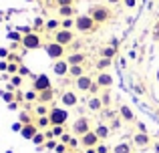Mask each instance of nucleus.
I'll use <instances>...</instances> for the list:
<instances>
[{"instance_id": "62", "label": "nucleus", "mask_w": 159, "mask_h": 153, "mask_svg": "<svg viewBox=\"0 0 159 153\" xmlns=\"http://www.w3.org/2000/svg\"><path fill=\"white\" fill-rule=\"evenodd\" d=\"M157 83H159V71H157Z\"/></svg>"}, {"instance_id": "4", "label": "nucleus", "mask_w": 159, "mask_h": 153, "mask_svg": "<svg viewBox=\"0 0 159 153\" xmlns=\"http://www.w3.org/2000/svg\"><path fill=\"white\" fill-rule=\"evenodd\" d=\"M48 119H51V127L52 125H66L69 121V111L65 107H52L51 113H48Z\"/></svg>"}, {"instance_id": "13", "label": "nucleus", "mask_w": 159, "mask_h": 153, "mask_svg": "<svg viewBox=\"0 0 159 153\" xmlns=\"http://www.w3.org/2000/svg\"><path fill=\"white\" fill-rule=\"evenodd\" d=\"M69 69H70V65L66 63V59H61V61H54L52 63V73L57 77H66L69 75Z\"/></svg>"}, {"instance_id": "48", "label": "nucleus", "mask_w": 159, "mask_h": 153, "mask_svg": "<svg viewBox=\"0 0 159 153\" xmlns=\"http://www.w3.org/2000/svg\"><path fill=\"white\" fill-rule=\"evenodd\" d=\"M97 153H109V145H105V143H99V145H97Z\"/></svg>"}, {"instance_id": "7", "label": "nucleus", "mask_w": 159, "mask_h": 153, "mask_svg": "<svg viewBox=\"0 0 159 153\" xmlns=\"http://www.w3.org/2000/svg\"><path fill=\"white\" fill-rule=\"evenodd\" d=\"M32 85H30V89L32 91H36V93H40V91H47V89H52V85H51V79H48V75H32Z\"/></svg>"}, {"instance_id": "18", "label": "nucleus", "mask_w": 159, "mask_h": 153, "mask_svg": "<svg viewBox=\"0 0 159 153\" xmlns=\"http://www.w3.org/2000/svg\"><path fill=\"white\" fill-rule=\"evenodd\" d=\"M85 61H87V55L85 52H70L69 56H66V63L69 65H85Z\"/></svg>"}, {"instance_id": "47", "label": "nucleus", "mask_w": 159, "mask_h": 153, "mask_svg": "<svg viewBox=\"0 0 159 153\" xmlns=\"http://www.w3.org/2000/svg\"><path fill=\"white\" fill-rule=\"evenodd\" d=\"M101 113H103V115H105V117H107V119H113V117H117V115H115V113H113V111H111V109H109V107H105V109H103V111H101Z\"/></svg>"}, {"instance_id": "9", "label": "nucleus", "mask_w": 159, "mask_h": 153, "mask_svg": "<svg viewBox=\"0 0 159 153\" xmlns=\"http://www.w3.org/2000/svg\"><path fill=\"white\" fill-rule=\"evenodd\" d=\"M77 105H79V95L75 91H62L61 93V107L70 109V107H77Z\"/></svg>"}, {"instance_id": "20", "label": "nucleus", "mask_w": 159, "mask_h": 153, "mask_svg": "<svg viewBox=\"0 0 159 153\" xmlns=\"http://www.w3.org/2000/svg\"><path fill=\"white\" fill-rule=\"evenodd\" d=\"M111 67H113V59H103V56H99V61L95 63L97 73H105V71H109Z\"/></svg>"}, {"instance_id": "12", "label": "nucleus", "mask_w": 159, "mask_h": 153, "mask_svg": "<svg viewBox=\"0 0 159 153\" xmlns=\"http://www.w3.org/2000/svg\"><path fill=\"white\" fill-rule=\"evenodd\" d=\"M95 83H97L101 89H111L113 83H115V79H113V75L109 71L105 73H97V77H95Z\"/></svg>"}, {"instance_id": "58", "label": "nucleus", "mask_w": 159, "mask_h": 153, "mask_svg": "<svg viewBox=\"0 0 159 153\" xmlns=\"http://www.w3.org/2000/svg\"><path fill=\"white\" fill-rule=\"evenodd\" d=\"M34 28H44V22H43V18H36V20H34Z\"/></svg>"}, {"instance_id": "31", "label": "nucleus", "mask_w": 159, "mask_h": 153, "mask_svg": "<svg viewBox=\"0 0 159 153\" xmlns=\"http://www.w3.org/2000/svg\"><path fill=\"white\" fill-rule=\"evenodd\" d=\"M14 93H16V91H14ZM14 93H10V91H4L0 97H2V101L6 103V105H10V103H14V101H16V95H14Z\"/></svg>"}, {"instance_id": "6", "label": "nucleus", "mask_w": 159, "mask_h": 153, "mask_svg": "<svg viewBox=\"0 0 159 153\" xmlns=\"http://www.w3.org/2000/svg\"><path fill=\"white\" fill-rule=\"evenodd\" d=\"M89 131H93V129H91V121L87 117H79L73 123V127H70V135H75V137H83Z\"/></svg>"}, {"instance_id": "43", "label": "nucleus", "mask_w": 159, "mask_h": 153, "mask_svg": "<svg viewBox=\"0 0 159 153\" xmlns=\"http://www.w3.org/2000/svg\"><path fill=\"white\" fill-rule=\"evenodd\" d=\"M99 91H101V87H99L97 83H93V85H91V89H89V97H93V95H99Z\"/></svg>"}, {"instance_id": "46", "label": "nucleus", "mask_w": 159, "mask_h": 153, "mask_svg": "<svg viewBox=\"0 0 159 153\" xmlns=\"http://www.w3.org/2000/svg\"><path fill=\"white\" fill-rule=\"evenodd\" d=\"M54 151H57V153H66V151H69V145H65V143L58 141V145H57V149H54Z\"/></svg>"}, {"instance_id": "11", "label": "nucleus", "mask_w": 159, "mask_h": 153, "mask_svg": "<svg viewBox=\"0 0 159 153\" xmlns=\"http://www.w3.org/2000/svg\"><path fill=\"white\" fill-rule=\"evenodd\" d=\"M95 83V79L91 77V75H83V77H79V79H75V87H77V91H81V93H89V89H91V85Z\"/></svg>"}, {"instance_id": "24", "label": "nucleus", "mask_w": 159, "mask_h": 153, "mask_svg": "<svg viewBox=\"0 0 159 153\" xmlns=\"http://www.w3.org/2000/svg\"><path fill=\"white\" fill-rule=\"evenodd\" d=\"M83 75H85V65H70V69H69V77L79 79V77H83Z\"/></svg>"}, {"instance_id": "21", "label": "nucleus", "mask_w": 159, "mask_h": 153, "mask_svg": "<svg viewBox=\"0 0 159 153\" xmlns=\"http://www.w3.org/2000/svg\"><path fill=\"white\" fill-rule=\"evenodd\" d=\"M117 52H119L117 44H107V47L101 48V56H103V59H115Z\"/></svg>"}, {"instance_id": "19", "label": "nucleus", "mask_w": 159, "mask_h": 153, "mask_svg": "<svg viewBox=\"0 0 159 153\" xmlns=\"http://www.w3.org/2000/svg\"><path fill=\"white\" fill-rule=\"evenodd\" d=\"M93 131L97 133V137L101 139V141H105V139L109 137V135H111V127H109V125H105V123H99V125L95 127Z\"/></svg>"}, {"instance_id": "49", "label": "nucleus", "mask_w": 159, "mask_h": 153, "mask_svg": "<svg viewBox=\"0 0 159 153\" xmlns=\"http://www.w3.org/2000/svg\"><path fill=\"white\" fill-rule=\"evenodd\" d=\"M16 103H24V93H22V91H20V89H16Z\"/></svg>"}, {"instance_id": "33", "label": "nucleus", "mask_w": 159, "mask_h": 153, "mask_svg": "<svg viewBox=\"0 0 159 153\" xmlns=\"http://www.w3.org/2000/svg\"><path fill=\"white\" fill-rule=\"evenodd\" d=\"M99 97H101V101H103V107H109V105H111V91H109V89H105V91H103V93L101 95H99Z\"/></svg>"}, {"instance_id": "8", "label": "nucleus", "mask_w": 159, "mask_h": 153, "mask_svg": "<svg viewBox=\"0 0 159 153\" xmlns=\"http://www.w3.org/2000/svg\"><path fill=\"white\" fill-rule=\"evenodd\" d=\"M54 43L62 44V47H69L70 43L75 40V30H66V28H58L57 32H54Z\"/></svg>"}, {"instance_id": "50", "label": "nucleus", "mask_w": 159, "mask_h": 153, "mask_svg": "<svg viewBox=\"0 0 159 153\" xmlns=\"http://www.w3.org/2000/svg\"><path fill=\"white\" fill-rule=\"evenodd\" d=\"M70 139H73V135H69V133H65V135H62V137H61V139H58V141H61V143H65V145H69V141H70Z\"/></svg>"}, {"instance_id": "22", "label": "nucleus", "mask_w": 159, "mask_h": 153, "mask_svg": "<svg viewBox=\"0 0 159 153\" xmlns=\"http://www.w3.org/2000/svg\"><path fill=\"white\" fill-rule=\"evenodd\" d=\"M113 153H133V143L129 141H119L113 147Z\"/></svg>"}, {"instance_id": "45", "label": "nucleus", "mask_w": 159, "mask_h": 153, "mask_svg": "<svg viewBox=\"0 0 159 153\" xmlns=\"http://www.w3.org/2000/svg\"><path fill=\"white\" fill-rule=\"evenodd\" d=\"M8 63H18V65H22V59H20L18 55H14V52H10V56H8Z\"/></svg>"}, {"instance_id": "10", "label": "nucleus", "mask_w": 159, "mask_h": 153, "mask_svg": "<svg viewBox=\"0 0 159 153\" xmlns=\"http://www.w3.org/2000/svg\"><path fill=\"white\" fill-rule=\"evenodd\" d=\"M81 139V147L83 149H89V147H97L99 143H101V139L97 137V133L95 131H89V133H85L83 137H79Z\"/></svg>"}, {"instance_id": "14", "label": "nucleus", "mask_w": 159, "mask_h": 153, "mask_svg": "<svg viewBox=\"0 0 159 153\" xmlns=\"http://www.w3.org/2000/svg\"><path fill=\"white\" fill-rule=\"evenodd\" d=\"M131 143H133V145H137V147H147V145H153V141H151V137H149V133H139V131H137V133L133 135Z\"/></svg>"}, {"instance_id": "54", "label": "nucleus", "mask_w": 159, "mask_h": 153, "mask_svg": "<svg viewBox=\"0 0 159 153\" xmlns=\"http://www.w3.org/2000/svg\"><path fill=\"white\" fill-rule=\"evenodd\" d=\"M6 71H8V61H0V73L4 75Z\"/></svg>"}, {"instance_id": "5", "label": "nucleus", "mask_w": 159, "mask_h": 153, "mask_svg": "<svg viewBox=\"0 0 159 153\" xmlns=\"http://www.w3.org/2000/svg\"><path fill=\"white\" fill-rule=\"evenodd\" d=\"M43 48H44V52H47L48 59L61 61L62 56H65V48H66V47H62V44H58V43H54V40H51V43L43 44Z\"/></svg>"}, {"instance_id": "29", "label": "nucleus", "mask_w": 159, "mask_h": 153, "mask_svg": "<svg viewBox=\"0 0 159 153\" xmlns=\"http://www.w3.org/2000/svg\"><path fill=\"white\" fill-rule=\"evenodd\" d=\"M32 143H34L36 147H43L44 143H47V135H44V131H39V133L32 137Z\"/></svg>"}, {"instance_id": "44", "label": "nucleus", "mask_w": 159, "mask_h": 153, "mask_svg": "<svg viewBox=\"0 0 159 153\" xmlns=\"http://www.w3.org/2000/svg\"><path fill=\"white\" fill-rule=\"evenodd\" d=\"M18 75H20V77H22V79H24V77H32V75H30V73H28V69H26V67H24V65H20V67H18Z\"/></svg>"}, {"instance_id": "27", "label": "nucleus", "mask_w": 159, "mask_h": 153, "mask_svg": "<svg viewBox=\"0 0 159 153\" xmlns=\"http://www.w3.org/2000/svg\"><path fill=\"white\" fill-rule=\"evenodd\" d=\"M61 18H75V8L73 6H58Z\"/></svg>"}, {"instance_id": "53", "label": "nucleus", "mask_w": 159, "mask_h": 153, "mask_svg": "<svg viewBox=\"0 0 159 153\" xmlns=\"http://www.w3.org/2000/svg\"><path fill=\"white\" fill-rule=\"evenodd\" d=\"M73 2H75V0H57L58 6H73Z\"/></svg>"}, {"instance_id": "28", "label": "nucleus", "mask_w": 159, "mask_h": 153, "mask_svg": "<svg viewBox=\"0 0 159 153\" xmlns=\"http://www.w3.org/2000/svg\"><path fill=\"white\" fill-rule=\"evenodd\" d=\"M58 28H61V20H57V18H51V20H47V22H44V30L57 32Z\"/></svg>"}, {"instance_id": "1", "label": "nucleus", "mask_w": 159, "mask_h": 153, "mask_svg": "<svg viewBox=\"0 0 159 153\" xmlns=\"http://www.w3.org/2000/svg\"><path fill=\"white\" fill-rule=\"evenodd\" d=\"M75 30H79L81 34H93L95 30H99V24L89 14H79L75 18Z\"/></svg>"}, {"instance_id": "42", "label": "nucleus", "mask_w": 159, "mask_h": 153, "mask_svg": "<svg viewBox=\"0 0 159 153\" xmlns=\"http://www.w3.org/2000/svg\"><path fill=\"white\" fill-rule=\"evenodd\" d=\"M8 56H10V48L0 47V61H8Z\"/></svg>"}, {"instance_id": "32", "label": "nucleus", "mask_w": 159, "mask_h": 153, "mask_svg": "<svg viewBox=\"0 0 159 153\" xmlns=\"http://www.w3.org/2000/svg\"><path fill=\"white\" fill-rule=\"evenodd\" d=\"M24 101L26 103H36L39 101V93H36V91H26V93H24Z\"/></svg>"}, {"instance_id": "36", "label": "nucleus", "mask_w": 159, "mask_h": 153, "mask_svg": "<svg viewBox=\"0 0 159 153\" xmlns=\"http://www.w3.org/2000/svg\"><path fill=\"white\" fill-rule=\"evenodd\" d=\"M121 125H123V119L117 115V117L111 119V125H109V127H111V131H117V129H121Z\"/></svg>"}, {"instance_id": "35", "label": "nucleus", "mask_w": 159, "mask_h": 153, "mask_svg": "<svg viewBox=\"0 0 159 153\" xmlns=\"http://www.w3.org/2000/svg\"><path fill=\"white\" fill-rule=\"evenodd\" d=\"M18 121L22 123V125H28V123H32V115H30V111H22V113H20V117H18Z\"/></svg>"}, {"instance_id": "16", "label": "nucleus", "mask_w": 159, "mask_h": 153, "mask_svg": "<svg viewBox=\"0 0 159 153\" xmlns=\"http://www.w3.org/2000/svg\"><path fill=\"white\" fill-rule=\"evenodd\" d=\"M119 117L123 119L125 123H133L135 121V111H133L129 105H121L119 107Z\"/></svg>"}, {"instance_id": "25", "label": "nucleus", "mask_w": 159, "mask_h": 153, "mask_svg": "<svg viewBox=\"0 0 159 153\" xmlns=\"http://www.w3.org/2000/svg\"><path fill=\"white\" fill-rule=\"evenodd\" d=\"M34 125L39 127L40 131H47V129H51V119H48V115H47V117H36Z\"/></svg>"}, {"instance_id": "59", "label": "nucleus", "mask_w": 159, "mask_h": 153, "mask_svg": "<svg viewBox=\"0 0 159 153\" xmlns=\"http://www.w3.org/2000/svg\"><path fill=\"white\" fill-rule=\"evenodd\" d=\"M85 153H97V147H89V149H85Z\"/></svg>"}, {"instance_id": "39", "label": "nucleus", "mask_w": 159, "mask_h": 153, "mask_svg": "<svg viewBox=\"0 0 159 153\" xmlns=\"http://www.w3.org/2000/svg\"><path fill=\"white\" fill-rule=\"evenodd\" d=\"M81 47H83V44H81V40H77V38H75L73 43L69 44V51H70V52H81Z\"/></svg>"}, {"instance_id": "17", "label": "nucleus", "mask_w": 159, "mask_h": 153, "mask_svg": "<svg viewBox=\"0 0 159 153\" xmlns=\"http://www.w3.org/2000/svg\"><path fill=\"white\" fill-rule=\"evenodd\" d=\"M39 131H40V129H39V127L34 125V123H28V125H24V127H22V131H20V135H22L24 139H28V141H32V137H34V135L39 133Z\"/></svg>"}, {"instance_id": "61", "label": "nucleus", "mask_w": 159, "mask_h": 153, "mask_svg": "<svg viewBox=\"0 0 159 153\" xmlns=\"http://www.w3.org/2000/svg\"><path fill=\"white\" fill-rule=\"evenodd\" d=\"M119 2H123V0H107V4H119Z\"/></svg>"}, {"instance_id": "52", "label": "nucleus", "mask_w": 159, "mask_h": 153, "mask_svg": "<svg viewBox=\"0 0 159 153\" xmlns=\"http://www.w3.org/2000/svg\"><path fill=\"white\" fill-rule=\"evenodd\" d=\"M153 38H155L157 43H159V20L155 22V26H153Z\"/></svg>"}, {"instance_id": "41", "label": "nucleus", "mask_w": 159, "mask_h": 153, "mask_svg": "<svg viewBox=\"0 0 159 153\" xmlns=\"http://www.w3.org/2000/svg\"><path fill=\"white\" fill-rule=\"evenodd\" d=\"M79 145H81V139H79V137H75V135H73V139L69 141V149L73 151V149H77Z\"/></svg>"}, {"instance_id": "57", "label": "nucleus", "mask_w": 159, "mask_h": 153, "mask_svg": "<svg viewBox=\"0 0 159 153\" xmlns=\"http://www.w3.org/2000/svg\"><path fill=\"white\" fill-rule=\"evenodd\" d=\"M8 109H10V111H18L20 109V103H16V101L10 103V105H8Z\"/></svg>"}, {"instance_id": "38", "label": "nucleus", "mask_w": 159, "mask_h": 153, "mask_svg": "<svg viewBox=\"0 0 159 153\" xmlns=\"http://www.w3.org/2000/svg\"><path fill=\"white\" fill-rule=\"evenodd\" d=\"M57 145H58V139H47V143H44V149H48V151H54L57 149Z\"/></svg>"}, {"instance_id": "34", "label": "nucleus", "mask_w": 159, "mask_h": 153, "mask_svg": "<svg viewBox=\"0 0 159 153\" xmlns=\"http://www.w3.org/2000/svg\"><path fill=\"white\" fill-rule=\"evenodd\" d=\"M61 28L75 30V18H61Z\"/></svg>"}, {"instance_id": "3", "label": "nucleus", "mask_w": 159, "mask_h": 153, "mask_svg": "<svg viewBox=\"0 0 159 153\" xmlns=\"http://www.w3.org/2000/svg\"><path fill=\"white\" fill-rule=\"evenodd\" d=\"M20 47L24 48V51H36V48L43 47V36L39 34V32H28V34H22V43H20Z\"/></svg>"}, {"instance_id": "26", "label": "nucleus", "mask_w": 159, "mask_h": 153, "mask_svg": "<svg viewBox=\"0 0 159 153\" xmlns=\"http://www.w3.org/2000/svg\"><path fill=\"white\" fill-rule=\"evenodd\" d=\"M48 113H51L48 105H44V103H36V107H34V115H36V117H47Z\"/></svg>"}, {"instance_id": "40", "label": "nucleus", "mask_w": 159, "mask_h": 153, "mask_svg": "<svg viewBox=\"0 0 159 153\" xmlns=\"http://www.w3.org/2000/svg\"><path fill=\"white\" fill-rule=\"evenodd\" d=\"M8 38H10V40H14V43H22V36H20V32L18 30H12V32H8Z\"/></svg>"}, {"instance_id": "23", "label": "nucleus", "mask_w": 159, "mask_h": 153, "mask_svg": "<svg viewBox=\"0 0 159 153\" xmlns=\"http://www.w3.org/2000/svg\"><path fill=\"white\" fill-rule=\"evenodd\" d=\"M52 99H54V91L47 89V91H40V93H39V101H36V103H44V105H48Z\"/></svg>"}, {"instance_id": "56", "label": "nucleus", "mask_w": 159, "mask_h": 153, "mask_svg": "<svg viewBox=\"0 0 159 153\" xmlns=\"http://www.w3.org/2000/svg\"><path fill=\"white\" fill-rule=\"evenodd\" d=\"M137 131H139V133H147V127H145V123H137Z\"/></svg>"}, {"instance_id": "55", "label": "nucleus", "mask_w": 159, "mask_h": 153, "mask_svg": "<svg viewBox=\"0 0 159 153\" xmlns=\"http://www.w3.org/2000/svg\"><path fill=\"white\" fill-rule=\"evenodd\" d=\"M123 4H125L127 8H135V6H137V0H123Z\"/></svg>"}, {"instance_id": "30", "label": "nucleus", "mask_w": 159, "mask_h": 153, "mask_svg": "<svg viewBox=\"0 0 159 153\" xmlns=\"http://www.w3.org/2000/svg\"><path fill=\"white\" fill-rule=\"evenodd\" d=\"M51 131H52V137L54 139H61L62 135H65V125H52Z\"/></svg>"}, {"instance_id": "15", "label": "nucleus", "mask_w": 159, "mask_h": 153, "mask_svg": "<svg viewBox=\"0 0 159 153\" xmlns=\"http://www.w3.org/2000/svg\"><path fill=\"white\" fill-rule=\"evenodd\" d=\"M87 109L91 111V113H101L105 107H103V101L99 95H93V97H89V101H87Z\"/></svg>"}, {"instance_id": "2", "label": "nucleus", "mask_w": 159, "mask_h": 153, "mask_svg": "<svg viewBox=\"0 0 159 153\" xmlns=\"http://www.w3.org/2000/svg\"><path fill=\"white\" fill-rule=\"evenodd\" d=\"M89 16L99 24V26H101V24H105V22H109V20H111L113 12H111V8H109L107 4H95V6H91Z\"/></svg>"}, {"instance_id": "37", "label": "nucleus", "mask_w": 159, "mask_h": 153, "mask_svg": "<svg viewBox=\"0 0 159 153\" xmlns=\"http://www.w3.org/2000/svg\"><path fill=\"white\" fill-rule=\"evenodd\" d=\"M8 83H12V85H14L16 89H20V87H22V83H24V79L20 77V75H12V77H10V81H8Z\"/></svg>"}, {"instance_id": "63", "label": "nucleus", "mask_w": 159, "mask_h": 153, "mask_svg": "<svg viewBox=\"0 0 159 153\" xmlns=\"http://www.w3.org/2000/svg\"><path fill=\"white\" fill-rule=\"evenodd\" d=\"M66 153H75V151H70V149H69V151H66Z\"/></svg>"}, {"instance_id": "60", "label": "nucleus", "mask_w": 159, "mask_h": 153, "mask_svg": "<svg viewBox=\"0 0 159 153\" xmlns=\"http://www.w3.org/2000/svg\"><path fill=\"white\" fill-rule=\"evenodd\" d=\"M153 151H155V153H159V141H155V143H153Z\"/></svg>"}, {"instance_id": "51", "label": "nucleus", "mask_w": 159, "mask_h": 153, "mask_svg": "<svg viewBox=\"0 0 159 153\" xmlns=\"http://www.w3.org/2000/svg\"><path fill=\"white\" fill-rule=\"evenodd\" d=\"M22 127H24L22 123H20V121H16L14 125H12V131H14V133H20V131H22Z\"/></svg>"}]
</instances>
